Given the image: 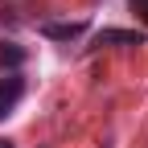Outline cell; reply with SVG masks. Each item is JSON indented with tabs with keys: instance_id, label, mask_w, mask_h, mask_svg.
<instances>
[{
	"instance_id": "2",
	"label": "cell",
	"mask_w": 148,
	"mask_h": 148,
	"mask_svg": "<svg viewBox=\"0 0 148 148\" xmlns=\"http://www.w3.org/2000/svg\"><path fill=\"white\" fill-rule=\"evenodd\" d=\"M21 95H25V82L16 78V74H4V78H0V119L21 103Z\"/></svg>"
},
{
	"instance_id": "3",
	"label": "cell",
	"mask_w": 148,
	"mask_h": 148,
	"mask_svg": "<svg viewBox=\"0 0 148 148\" xmlns=\"http://www.w3.org/2000/svg\"><path fill=\"white\" fill-rule=\"evenodd\" d=\"M95 45H144V33H132V29H103L95 37Z\"/></svg>"
},
{
	"instance_id": "6",
	"label": "cell",
	"mask_w": 148,
	"mask_h": 148,
	"mask_svg": "<svg viewBox=\"0 0 148 148\" xmlns=\"http://www.w3.org/2000/svg\"><path fill=\"white\" fill-rule=\"evenodd\" d=\"M0 148H16V144H8V140H0Z\"/></svg>"
},
{
	"instance_id": "5",
	"label": "cell",
	"mask_w": 148,
	"mask_h": 148,
	"mask_svg": "<svg viewBox=\"0 0 148 148\" xmlns=\"http://www.w3.org/2000/svg\"><path fill=\"white\" fill-rule=\"evenodd\" d=\"M132 8H136V12L144 16V21H148V0H132Z\"/></svg>"
},
{
	"instance_id": "1",
	"label": "cell",
	"mask_w": 148,
	"mask_h": 148,
	"mask_svg": "<svg viewBox=\"0 0 148 148\" xmlns=\"http://www.w3.org/2000/svg\"><path fill=\"white\" fill-rule=\"evenodd\" d=\"M37 29H41L45 37H53V41H74V37H82V33H86L82 21H41Z\"/></svg>"
},
{
	"instance_id": "4",
	"label": "cell",
	"mask_w": 148,
	"mask_h": 148,
	"mask_svg": "<svg viewBox=\"0 0 148 148\" xmlns=\"http://www.w3.org/2000/svg\"><path fill=\"white\" fill-rule=\"evenodd\" d=\"M25 62V49L12 45V41H0V66H21Z\"/></svg>"
}]
</instances>
